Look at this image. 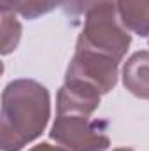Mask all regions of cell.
Listing matches in <instances>:
<instances>
[{
    "label": "cell",
    "mask_w": 149,
    "mask_h": 151,
    "mask_svg": "<svg viewBox=\"0 0 149 151\" xmlns=\"http://www.w3.org/2000/svg\"><path fill=\"white\" fill-rule=\"evenodd\" d=\"M21 39V23L16 19V14L2 12V55L12 53Z\"/></svg>",
    "instance_id": "9"
},
{
    "label": "cell",
    "mask_w": 149,
    "mask_h": 151,
    "mask_svg": "<svg viewBox=\"0 0 149 151\" xmlns=\"http://www.w3.org/2000/svg\"><path fill=\"white\" fill-rule=\"evenodd\" d=\"M49 137L67 151H107L111 146L105 125L84 116L56 114Z\"/></svg>",
    "instance_id": "3"
},
{
    "label": "cell",
    "mask_w": 149,
    "mask_h": 151,
    "mask_svg": "<svg viewBox=\"0 0 149 151\" xmlns=\"http://www.w3.org/2000/svg\"><path fill=\"white\" fill-rule=\"evenodd\" d=\"M28 151H67V150H63L62 146H53V144H49V142H40L37 146L30 148Z\"/></svg>",
    "instance_id": "11"
},
{
    "label": "cell",
    "mask_w": 149,
    "mask_h": 151,
    "mask_svg": "<svg viewBox=\"0 0 149 151\" xmlns=\"http://www.w3.org/2000/svg\"><path fill=\"white\" fill-rule=\"evenodd\" d=\"M51 116V97L34 79H14L2 91L0 148L21 151L42 135Z\"/></svg>",
    "instance_id": "1"
},
{
    "label": "cell",
    "mask_w": 149,
    "mask_h": 151,
    "mask_svg": "<svg viewBox=\"0 0 149 151\" xmlns=\"http://www.w3.org/2000/svg\"><path fill=\"white\" fill-rule=\"evenodd\" d=\"M102 93L90 84L65 81L56 95V114L90 118L100 106Z\"/></svg>",
    "instance_id": "5"
},
{
    "label": "cell",
    "mask_w": 149,
    "mask_h": 151,
    "mask_svg": "<svg viewBox=\"0 0 149 151\" xmlns=\"http://www.w3.org/2000/svg\"><path fill=\"white\" fill-rule=\"evenodd\" d=\"M63 4L65 0H0V9L11 14L18 12L25 19H37Z\"/></svg>",
    "instance_id": "8"
},
{
    "label": "cell",
    "mask_w": 149,
    "mask_h": 151,
    "mask_svg": "<svg viewBox=\"0 0 149 151\" xmlns=\"http://www.w3.org/2000/svg\"><path fill=\"white\" fill-rule=\"evenodd\" d=\"M117 62L104 55L75 49L67 67L65 81H79L90 84L102 95H105L117 84Z\"/></svg>",
    "instance_id": "4"
},
{
    "label": "cell",
    "mask_w": 149,
    "mask_h": 151,
    "mask_svg": "<svg viewBox=\"0 0 149 151\" xmlns=\"http://www.w3.org/2000/svg\"><path fill=\"white\" fill-rule=\"evenodd\" d=\"M114 0H65L63 4V11L67 16L70 18H79V16H86L91 9L104 5V4H111Z\"/></svg>",
    "instance_id": "10"
},
{
    "label": "cell",
    "mask_w": 149,
    "mask_h": 151,
    "mask_svg": "<svg viewBox=\"0 0 149 151\" xmlns=\"http://www.w3.org/2000/svg\"><path fill=\"white\" fill-rule=\"evenodd\" d=\"M116 9L130 34L149 37V0H116Z\"/></svg>",
    "instance_id": "7"
},
{
    "label": "cell",
    "mask_w": 149,
    "mask_h": 151,
    "mask_svg": "<svg viewBox=\"0 0 149 151\" xmlns=\"http://www.w3.org/2000/svg\"><path fill=\"white\" fill-rule=\"evenodd\" d=\"M130 44L132 35L117 16L116 2H111L91 9L86 14L75 49L93 51L119 63L130 49Z\"/></svg>",
    "instance_id": "2"
},
{
    "label": "cell",
    "mask_w": 149,
    "mask_h": 151,
    "mask_svg": "<svg viewBox=\"0 0 149 151\" xmlns=\"http://www.w3.org/2000/svg\"><path fill=\"white\" fill-rule=\"evenodd\" d=\"M112 151H133L132 148H116V150H112Z\"/></svg>",
    "instance_id": "12"
},
{
    "label": "cell",
    "mask_w": 149,
    "mask_h": 151,
    "mask_svg": "<svg viewBox=\"0 0 149 151\" xmlns=\"http://www.w3.org/2000/svg\"><path fill=\"white\" fill-rule=\"evenodd\" d=\"M123 86L135 97L149 100V49L133 53L123 65Z\"/></svg>",
    "instance_id": "6"
}]
</instances>
